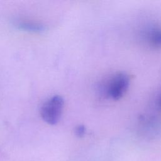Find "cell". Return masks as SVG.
<instances>
[{"instance_id":"6da1fadb","label":"cell","mask_w":161,"mask_h":161,"mask_svg":"<svg viewBox=\"0 0 161 161\" xmlns=\"http://www.w3.org/2000/svg\"><path fill=\"white\" fill-rule=\"evenodd\" d=\"M64 104V99L58 95L47 99L40 109V115L43 121L52 125L57 124L61 118Z\"/></svg>"},{"instance_id":"7a4b0ae2","label":"cell","mask_w":161,"mask_h":161,"mask_svg":"<svg viewBox=\"0 0 161 161\" xmlns=\"http://www.w3.org/2000/svg\"><path fill=\"white\" fill-rule=\"evenodd\" d=\"M130 84L129 76L125 73H118L111 80L108 86V94L114 99H121L126 92Z\"/></svg>"},{"instance_id":"3957f363","label":"cell","mask_w":161,"mask_h":161,"mask_svg":"<svg viewBox=\"0 0 161 161\" xmlns=\"http://www.w3.org/2000/svg\"><path fill=\"white\" fill-rule=\"evenodd\" d=\"M15 26L20 30L34 33H40L45 30V26L44 25L41 23L31 20H17L15 22Z\"/></svg>"},{"instance_id":"277c9868","label":"cell","mask_w":161,"mask_h":161,"mask_svg":"<svg viewBox=\"0 0 161 161\" xmlns=\"http://www.w3.org/2000/svg\"><path fill=\"white\" fill-rule=\"evenodd\" d=\"M149 41L155 47H161V28H154L149 33Z\"/></svg>"},{"instance_id":"5b68a950","label":"cell","mask_w":161,"mask_h":161,"mask_svg":"<svg viewBox=\"0 0 161 161\" xmlns=\"http://www.w3.org/2000/svg\"><path fill=\"white\" fill-rule=\"evenodd\" d=\"M75 134L78 136L81 137V136H84V135L85 134L86 128H85L84 126H83V125H79L76 127V128L75 130Z\"/></svg>"},{"instance_id":"8992f818","label":"cell","mask_w":161,"mask_h":161,"mask_svg":"<svg viewBox=\"0 0 161 161\" xmlns=\"http://www.w3.org/2000/svg\"><path fill=\"white\" fill-rule=\"evenodd\" d=\"M159 105H160V108H161V97H160V101H159Z\"/></svg>"}]
</instances>
